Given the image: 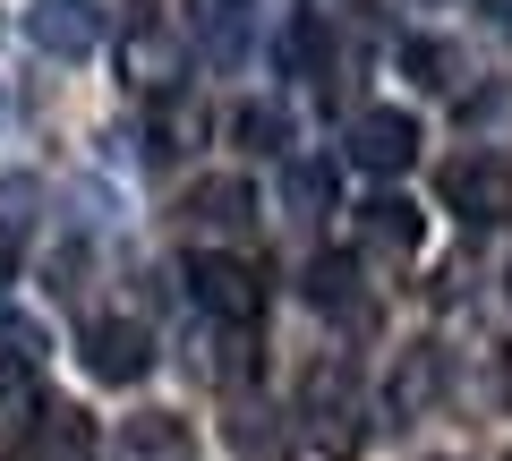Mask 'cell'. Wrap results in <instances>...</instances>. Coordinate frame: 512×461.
<instances>
[{"label":"cell","mask_w":512,"mask_h":461,"mask_svg":"<svg viewBox=\"0 0 512 461\" xmlns=\"http://www.w3.org/2000/svg\"><path fill=\"white\" fill-rule=\"evenodd\" d=\"M188 299H197L214 325L248 333L256 308H265V274H256L248 257H231V248H197V257H188Z\"/></svg>","instance_id":"6da1fadb"},{"label":"cell","mask_w":512,"mask_h":461,"mask_svg":"<svg viewBox=\"0 0 512 461\" xmlns=\"http://www.w3.org/2000/svg\"><path fill=\"white\" fill-rule=\"evenodd\" d=\"M444 205H453L470 231H495V222H512V163H495V154H461V163H444Z\"/></svg>","instance_id":"7a4b0ae2"},{"label":"cell","mask_w":512,"mask_h":461,"mask_svg":"<svg viewBox=\"0 0 512 461\" xmlns=\"http://www.w3.org/2000/svg\"><path fill=\"white\" fill-rule=\"evenodd\" d=\"M154 368V333L137 316H94L86 325V376L94 385H137Z\"/></svg>","instance_id":"3957f363"},{"label":"cell","mask_w":512,"mask_h":461,"mask_svg":"<svg viewBox=\"0 0 512 461\" xmlns=\"http://www.w3.org/2000/svg\"><path fill=\"white\" fill-rule=\"evenodd\" d=\"M350 163L359 171H376V180H393V171H410L419 163V120H410V111H359V120H350Z\"/></svg>","instance_id":"277c9868"},{"label":"cell","mask_w":512,"mask_h":461,"mask_svg":"<svg viewBox=\"0 0 512 461\" xmlns=\"http://www.w3.org/2000/svg\"><path fill=\"white\" fill-rule=\"evenodd\" d=\"M26 35L52 60H86L94 43H103V0H35V9H26Z\"/></svg>","instance_id":"5b68a950"},{"label":"cell","mask_w":512,"mask_h":461,"mask_svg":"<svg viewBox=\"0 0 512 461\" xmlns=\"http://www.w3.org/2000/svg\"><path fill=\"white\" fill-rule=\"evenodd\" d=\"M111 461H197V427L180 410H146V419H128Z\"/></svg>","instance_id":"8992f818"},{"label":"cell","mask_w":512,"mask_h":461,"mask_svg":"<svg viewBox=\"0 0 512 461\" xmlns=\"http://www.w3.org/2000/svg\"><path fill=\"white\" fill-rule=\"evenodd\" d=\"M419 231H427V222H419L410 197H367L359 205V240L384 248V257H419Z\"/></svg>","instance_id":"52a82bcc"},{"label":"cell","mask_w":512,"mask_h":461,"mask_svg":"<svg viewBox=\"0 0 512 461\" xmlns=\"http://www.w3.org/2000/svg\"><path fill=\"white\" fill-rule=\"evenodd\" d=\"M205 129H214V120H205V103H197L188 86L154 94V154H197Z\"/></svg>","instance_id":"ba28073f"},{"label":"cell","mask_w":512,"mask_h":461,"mask_svg":"<svg viewBox=\"0 0 512 461\" xmlns=\"http://www.w3.org/2000/svg\"><path fill=\"white\" fill-rule=\"evenodd\" d=\"M188 214H197L205 231H248L256 222V188L248 180H197L188 188Z\"/></svg>","instance_id":"9c48e42d"},{"label":"cell","mask_w":512,"mask_h":461,"mask_svg":"<svg viewBox=\"0 0 512 461\" xmlns=\"http://www.w3.org/2000/svg\"><path fill=\"white\" fill-rule=\"evenodd\" d=\"M436 393H444V359L436 351H410L402 368H393V385H384V410H393V419H419Z\"/></svg>","instance_id":"30bf717a"},{"label":"cell","mask_w":512,"mask_h":461,"mask_svg":"<svg viewBox=\"0 0 512 461\" xmlns=\"http://www.w3.org/2000/svg\"><path fill=\"white\" fill-rule=\"evenodd\" d=\"M308 299L325 316H350V325L367 316V291H359V265H350V257H316L308 265Z\"/></svg>","instance_id":"8fae6325"},{"label":"cell","mask_w":512,"mask_h":461,"mask_svg":"<svg viewBox=\"0 0 512 461\" xmlns=\"http://www.w3.org/2000/svg\"><path fill=\"white\" fill-rule=\"evenodd\" d=\"M128 77L146 94H171L180 86V43H171L163 26H137V35H128Z\"/></svg>","instance_id":"7c38bea8"},{"label":"cell","mask_w":512,"mask_h":461,"mask_svg":"<svg viewBox=\"0 0 512 461\" xmlns=\"http://www.w3.org/2000/svg\"><path fill=\"white\" fill-rule=\"evenodd\" d=\"M231 137L248 154H282V146H291V120H282L274 103H231Z\"/></svg>","instance_id":"4fadbf2b"},{"label":"cell","mask_w":512,"mask_h":461,"mask_svg":"<svg viewBox=\"0 0 512 461\" xmlns=\"http://www.w3.org/2000/svg\"><path fill=\"white\" fill-rule=\"evenodd\" d=\"M43 444H52V461H86L94 453V427L77 419V410H52V419H43Z\"/></svg>","instance_id":"5bb4252c"},{"label":"cell","mask_w":512,"mask_h":461,"mask_svg":"<svg viewBox=\"0 0 512 461\" xmlns=\"http://www.w3.org/2000/svg\"><path fill=\"white\" fill-rule=\"evenodd\" d=\"M282 60H291V69H308V77H316V69H325V26H316V18H299L291 35H282Z\"/></svg>","instance_id":"9a60e30c"},{"label":"cell","mask_w":512,"mask_h":461,"mask_svg":"<svg viewBox=\"0 0 512 461\" xmlns=\"http://www.w3.org/2000/svg\"><path fill=\"white\" fill-rule=\"evenodd\" d=\"M402 60H410V69H419V86H453V69H461V60L444 52V43H410Z\"/></svg>","instance_id":"2e32d148"},{"label":"cell","mask_w":512,"mask_h":461,"mask_svg":"<svg viewBox=\"0 0 512 461\" xmlns=\"http://www.w3.org/2000/svg\"><path fill=\"white\" fill-rule=\"evenodd\" d=\"M282 188H291V205H299V214H316V205H325V163H291V180H282Z\"/></svg>","instance_id":"e0dca14e"},{"label":"cell","mask_w":512,"mask_h":461,"mask_svg":"<svg viewBox=\"0 0 512 461\" xmlns=\"http://www.w3.org/2000/svg\"><path fill=\"white\" fill-rule=\"evenodd\" d=\"M9 265H18V248H9V231H0V282H9Z\"/></svg>","instance_id":"ac0fdd59"},{"label":"cell","mask_w":512,"mask_h":461,"mask_svg":"<svg viewBox=\"0 0 512 461\" xmlns=\"http://www.w3.org/2000/svg\"><path fill=\"white\" fill-rule=\"evenodd\" d=\"M495 18H512V0H495Z\"/></svg>","instance_id":"d6986e66"}]
</instances>
